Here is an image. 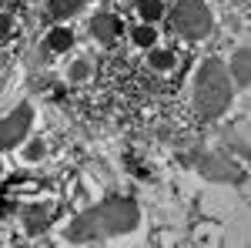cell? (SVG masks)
Listing matches in <instances>:
<instances>
[{"mask_svg":"<svg viewBox=\"0 0 251 248\" xmlns=\"http://www.w3.org/2000/svg\"><path fill=\"white\" fill-rule=\"evenodd\" d=\"M91 77V64L87 60H77L74 67H71V81H87Z\"/></svg>","mask_w":251,"mask_h":248,"instance_id":"9a60e30c","label":"cell"},{"mask_svg":"<svg viewBox=\"0 0 251 248\" xmlns=\"http://www.w3.org/2000/svg\"><path fill=\"white\" fill-rule=\"evenodd\" d=\"M231 74H228V64L218 57H208L198 67L194 77V104L204 117H221L231 108Z\"/></svg>","mask_w":251,"mask_h":248,"instance_id":"7a4b0ae2","label":"cell"},{"mask_svg":"<svg viewBox=\"0 0 251 248\" xmlns=\"http://www.w3.org/2000/svg\"><path fill=\"white\" fill-rule=\"evenodd\" d=\"M10 30H14V20H10V14H0V44L10 37Z\"/></svg>","mask_w":251,"mask_h":248,"instance_id":"2e32d148","label":"cell"},{"mask_svg":"<svg viewBox=\"0 0 251 248\" xmlns=\"http://www.w3.org/2000/svg\"><path fill=\"white\" fill-rule=\"evenodd\" d=\"M50 218H54V205L37 201V205L24 208V228H27V235H40V231H47Z\"/></svg>","mask_w":251,"mask_h":248,"instance_id":"8992f818","label":"cell"},{"mask_svg":"<svg viewBox=\"0 0 251 248\" xmlns=\"http://www.w3.org/2000/svg\"><path fill=\"white\" fill-rule=\"evenodd\" d=\"M0 174H3V165H0Z\"/></svg>","mask_w":251,"mask_h":248,"instance_id":"e0dca14e","label":"cell"},{"mask_svg":"<svg viewBox=\"0 0 251 248\" xmlns=\"http://www.w3.org/2000/svg\"><path fill=\"white\" fill-rule=\"evenodd\" d=\"M84 3H91V0H47V14L54 20H64V17H71L77 7H84Z\"/></svg>","mask_w":251,"mask_h":248,"instance_id":"9c48e42d","label":"cell"},{"mask_svg":"<svg viewBox=\"0 0 251 248\" xmlns=\"http://www.w3.org/2000/svg\"><path fill=\"white\" fill-rule=\"evenodd\" d=\"M137 14L144 24H154V20L164 17V3L161 0H137Z\"/></svg>","mask_w":251,"mask_h":248,"instance_id":"8fae6325","label":"cell"},{"mask_svg":"<svg viewBox=\"0 0 251 248\" xmlns=\"http://www.w3.org/2000/svg\"><path fill=\"white\" fill-rule=\"evenodd\" d=\"M137 221H141V208L134 198H107L94 208L80 211L64 228V238L67 242H100V238L137 228Z\"/></svg>","mask_w":251,"mask_h":248,"instance_id":"6da1fadb","label":"cell"},{"mask_svg":"<svg viewBox=\"0 0 251 248\" xmlns=\"http://www.w3.org/2000/svg\"><path fill=\"white\" fill-rule=\"evenodd\" d=\"M171 30L188 40H201L211 30V10L204 0H177L171 10Z\"/></svg>","mask_w":251,"mask_h":248,"instance_id":"3957f363","label":"cell"},{"mask_svg":"<svg viewBox=\"0 0 251 248\" xmlns=\"http://www.w3.org/2000/svg\"><path fill=\"white\" fill-rule=\"evenodd\" d=\"M91 34H94L104 47H111L117 40V34H121V20H117L114 14H97V17L91 20Z\"/></svg>","mask_w":251,"mask_h":248,"instance_id":"52a82bcc","label":"cell"},{"mask_svg":"<svg viewBox=\"0 0 251 248\" xmlns=\"http://www.w3.org/2000/svg\"><path fill=\"white\" fill-rule=\"evenodd\" d=\"M194 168H198L201 178H208V181H241V178H245L241 168H238L225 151L198 154V158H194Z\"/></svg>","mask_w":251,"mask_h":248,"instance_id":"277c9868","label":"cell"},{"mask_svg":"<svg viewBox=\"0 0 251 248\" xmlns=\"http://www.w3.org/2000/svg\"><path fill=\"white\" fill-rule=\"evenodd\" d=\"M228 74L234 77V84H238V87H248V47H238V51H234Z\"/></svg>","mask_w":251,"mask_h":248,"instance_id":"ba28073f","label":"cell"},{"mask_svg":"<svg viewBox=\"0 0 251 248\" xmlns=\"http://www.w3.org/2000/svg\"><path fill=\"white\" fill-rule=\"evenodd\" d=\"M44 151H47V148H44V141H30V144L24 148V161H30V165H34V161L44 158Z\"/></svg>","mask_w":251,"mask_h":248,"instance_id":"5bb4252c","label":"cell"},{"mask_svg":"<svg viewBox=\"0 0 251 248\" xmlns=\"http://www.w3.org/2000/svg\"><path fill=\"white\" fill-rule=\"evenodd\" d=\"M71 44H74V30L71 27H54L50 34H47V47L50 51H71Z\"/></svg>","mask_w":251,"mask_h":248,"instance_id":"30bf717a","label":"cell"},{"mask_svg":"<svg viewBox=\"0 0 251 248\" xmlns=\"http://www.w3.org/2000/svg\"><path fill=\"white\" fill-rule=\"evenodd\" d=\"M131 37H134L137 47H148V51H151V47H154V40H157L154 24H141V27H134V34H131Z\"/></svg>","mask_w":251,"mask_h":248,"instance_id":"7c38bea8","label":"cell"},{"mask_svg":"<svg viewBox=\"0 0 251 248\" xmlns=\"http://www.w3.org/2000/svg\"><path fill=\"white\" fill-rule=\"evenodd\" d=\"M174 64H177V60H174L171 51H157V47H151V67H154V71H171Z\"/></svg>","mask_w":251,"mask_h":248,"instance_id":"4fadbf2b","label":"cell"},{"mask_svg":"<svg viewBox=\"0 0 251 248\" xmlns=\"http://www.w3.org/2000/svg\"><path fill=\"white\" fill-rule=\"evenodd\" d=\"M30 121H34V108L30 104H17L7 117H0V148L3 151L17 148L27 138V131H30Z\"/></svg>","mask_w":251,"mask_h":248,"instance_id":"5b68a950","label":"cell"}]
</instances>
